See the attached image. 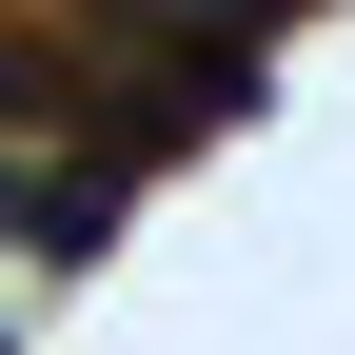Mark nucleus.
I'll return each mask as SVG.
<instances>
[{"mask_svg":"<svg viewBox=\"0 0 355 355\" xmlns=\"http://www.w3.org/2000/svg\"><path fill=\"white\" fill-rule=\"evenodd\" d=\"M178 20H198V40H217V60H237V40H257V20H277V0H178Z\"/></svg>","mask_w":355,"mask_h":355,"instance_id":"obj_1","label":"nucleus"}]
</instances>
